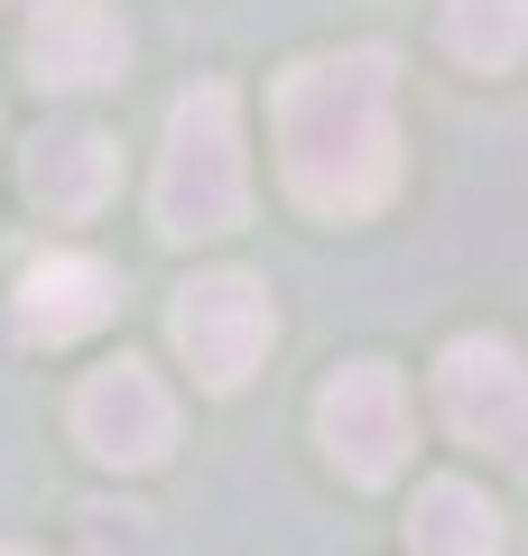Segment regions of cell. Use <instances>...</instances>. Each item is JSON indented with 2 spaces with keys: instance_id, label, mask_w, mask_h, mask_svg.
I'll return each mask as SVG.
<instances>
[{
  "instance_id": "cell-1",
  "label": "cell",
  "mask_w": 528,
  "mask_h": 556,
  "mask_svg": "<svg viewBox=\"0 0 528 556\" xmlns=\"http://www.w3.org/2000/svg\"><path fill=\"white\" fill-rule=\"evenodd\" d=\"M399 56L390 47H352V56H306L278 75V159L288 195L315 214H372L399 186Z\"/></svg>"
},
{
  "instance_id": "cell-2",
  "label": "cell",
  "mask_w": 528,
  "mask_h": 556,
  "mask_svg": "<svg viewBox=\"0 0 528 556\" xmlns=\"http://www.w3.org/2000/svg\"><path fill=\"white\" fill-rule=\"evenodd\" d=\"M158 232L167 241H204V232H232L241 204H251V167H241V112L223 84L186 93L167 112V149H158Z\"/></svg>"
},
{
  "instance_id": "cell-3",
  "label": "cell",
  "mask_w": 528,
  "mask_h": 556,
  "mask_svg": "<svg viewBox=\"0 0 528 556\" xmlns=\"http://www.w3.org/2000/svg\"><path fill=\"white\" fill-rule=\"evenodd\" d=\"M436 399H445V427L464 445H491L510 473H528V362L491 334L445 343L436 362Z\"/></svg>"
},
{
  "instance_id": "cell-4",
  "label": "cell",
  "mask_w": 528,
  "mask_h": 556,
  "mask_svg": "<svg viewBox=\"0 0 528 556\" xmlns=\"http://www.w3.org/2000/svg\"><path fill=\"white\" fill-rule=\"evenodd\" d=\"M176 353L196 362L204 390H241V380L260 371V353H269V298H260V278L241 269H214L196 278V288H176Z\"/></svg>"
},
{
  "instance_id": "cell-5",
  "label": "cell",
  "mask_w": 528,
  "mask_h": 556,
  "mask_svg": "<svg viewBox=\"0 0 528 556\" xmlns=\"http://www.w3.org/2000/svg\"><path fill=\"white\" fill-rule=\"evenodd\" d=\"M315 437H325V455L343 464L352 482H390L399 455H408V390H399V371L390 362L334 371L325 399H315Z\"/></svg>"
},
{
  "instance_id": "cell-6",
  "label": "cell",
  "mask_w": 528,
  "mask_h": 556,
  "mask_svg": "<svg viewBox=\"0 0 528 556\" xmlns=\"http://www.w3.org/2000/svg\"><path fill=\"white\" fill-rule=\"evenodd\" d=\"M75 437L93 445L102 464H158L176 445V399L158 390L149 371H139V362H112V371H93L75 390Z\"/></svg>"
},
{
  "instance_id": "cell-7",
  "label": "cell",
  "mask_w": 528,
  "mask_h": 556,
  "mask_svg": "<svg viewBox=\"0 0 528 556\" xmlns=\"http://www.w3.org/2000/svg\"><path fill=\"white\" fill-rule=\"evenodd\" d=\"M130 65V28L102 0H38L28 20V75L38 84H112Z\"/></svg>"
},
{
  "instance_id": "cell-8",
  "label": "cell",
  "mask_w": 528,
  "mask_h": 556,
  "mask_svg": "<svg viewBox=\"0 0 528 556\" xmlns=\"http://www.w3.org/2000/svg\"><path fill=\"white\" fill-rule=\"evenodd\" d=\"M112 269L102 260H84V251H47L38 269L20 278V334L28 343H75V334H93L102 316H112Z\"/></svg>"
},
{
  "instance_id": "cell-9",
  "label": "cell",
  "mask_w": 528,
  "mask_h": 556,
  "mask_svg": "<svg viewBox=\"0 0 528 556\" xmlns=\"http://www.w3.org/2000/svg\"><path fill=\"white\" fill-rule=\"evenodd\" d=\"M112 177H121V159L102 130H38L28 139V195L47 214H93L112 195Z\"/></svg>"
},
{
  "instance_id": "cell-10",
  "label": "cell",
  "mask_w": 528,
  "mask_h": 556,
  "mask_svg": "<svg viewBox=\"0 0 528 556\" xmlns=\"http://www.w3.org/2000/svg\"><path fill=\"white\" fill-rule=\"evenodd\" d=\"M408 538H417V556H491V547H501V510H491L473 482L436 473V482H417Z\"/></svg>"
},
{
  "instance_id": "cell-11",
  "label": "cell",
  "mask_w": 528,
  "mask_h": 556,
  "mask_svg": "<svg viewBox=\"0 0 528 556\" xmlns=\"http://www.w3.org/2000/svg\"><path fill=\"white\" fill-rule=\"evenodd\" d=\"M445 47L464 65H519L528 56V0H445Z\"/></svg>"
},
{
  "instance_id": "cell-12",
  "label": "cell",
  "mask_w": 528,
  "mask_h": 556,
  "mask_svg": "<svg viewBox=\"0 0 528 556\" xmlns=\"http://www.w3.org/2000/svg\"><path fill=\"white\" fill-rule=\"evenodd\" d=\"M0 556H28V547H0Z\"/></svg>"
}]
</instances>
